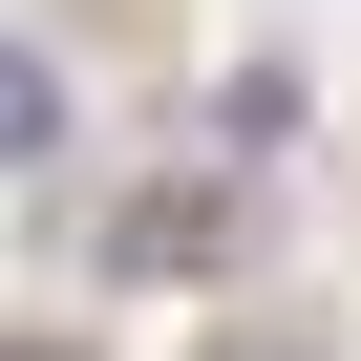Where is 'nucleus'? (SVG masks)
I'll use <instances>...</instances> for the list:
<instances>
[{
	"label": "nucleus",
	"mask_w": 361,
	"mask_h": 361,
	"mask_svg": "<svg viewBox=\"0 0 361 361\" xmlns=\"http://www.w3.org/2000/svg\"><path fill=\"white\" fill-rule=\"evenodd\" d=\"M43 128H64V85H43V64H22V43H0V170H22V149H43Z\"/></svg>",
	"instance_id": "1"
},
{
	"label": "nucleus",
	"mask_w": 361,
	"mask_h": 361,
	"mask_svg": "<svg viewBox=\"0 0 361 361\" xmlns=\"http://www.w3.org/2000/svg\"><path fill=\"white\" fill-rule=\"evenodd\" d=\"M22 361H85V340H22Z\"/></svg>",
	"instance_id": "2"
}]
</instances>
